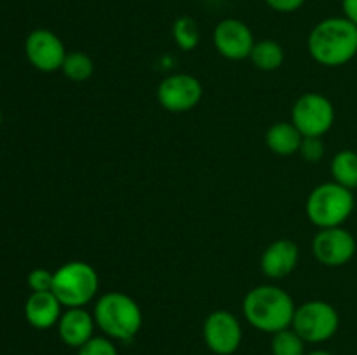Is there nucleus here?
Wrapping results in <instances>:
<instances>
[{"instance_id":"nucleus-1","label":"nucleus","mask_w":357,"mask_h":355,"mask_svg":"<svg viewBox=\"0 0 357 355\" xmlns=\"http://www.w3.org/2000/svg\"><path fill=\"white\" fill-rule=\"evenodd\" d=\"M295 299L288 291L274 284L257 285L243 299V315L251 327L275 334L288 329L295 317Z\"/></svg>"},{"instance_id":"nucleus-2","label":"nucleus","mask_w":357,"mask_h":355,"mask_svg":"<svg viewBox=\"0 0 357 355\" xmlns=\"http://www.w3.org/2000/svg\"><path fill=\"white\" fill-rule=\"evenodd\" d=\"M307 47L319 65L328 68L347 65L357 56V26L344 16L326 17L310 30Z\"/></svg>"},{"instance_id":"nucleus-3","label":"nucleus","mask_w":357,"mask_h":355,"mask_svg":"<svg viewBox=\"0 0 357 355\" xmlns=\"http://www.w3.org/2000/svg\"><path fill=\"white\" fill-rule=\"evenodd\" d=\"M96 327L114 341H131L143 326L138 303L121 291L105 292L96 299L93 310Z\"/></svg>"},{"instance_id":"nucleus-4","label":"nucleus","mask_w":357,"mask_h":355,"mask_svg":"<svg viewBox=\"0 0 357 355\" xmlns=\"http://www.w3.org/2000/svg\"><path fill=\"white\" fill-rule=\"evenodd\" d=\"M354 209V191L335 181L317 184L305 202L307 218L319 230L342 226L351 218Z\"/></svg>"},{"instance_id":"nucleus-5","label":"nucleus","mask_w":357,"mask_h":355,"mask_svg":"<svg viewBox=\"0 0 357 355\" xmlns=\"http://www.w3.org/2000/svg\"><path fill=\"white\" fill-rule=\"evenodd\" d=\"M100 289V277L93 265L86 261H68L54 271L52 294L65 308H86L94 301Z\"/></svg>"},{"instance_id":"nucleus-6","label":"nucleus","mask_w":357,"mask_h":355,"mask_svg":"<svg viewBox=\"0 0 357 355\" xmlns=\"http://www.w3.org/2000/svg\"><path fill=\"white\" fill-rule=\"evenodd\" d=\"M291 327L305 343H324L338 333L340 315L331 303L310 299L296 306Z\"/></svg>"},{"instance_id":"nucleus-7","label":"nucleus","mask_w":357,"mask_h":355,"mask_svg":"<svg viewBox=\"0 0 357 355\" xmlns=\"http://www.w3.org/2000/svg\"><path fill=\"white\" fill-rule=\"evenodd\" d=\"M291 122L302 136L323 138L335 124L333 103L324 94H302L291 108Z\"/></svg>"},{"instance_id":"nucleus-8","label":"nucleus","mask_w":357,"mask_h":355,"mask_svg":"<svg viewBox=\"0 0 357 355\" xmlns=\"http://www.w3.org/2000/svg\"><path fill=\"white\" fill-rule=\"evenodd\" d=\"M202 84L190 73H173L160 80L157 87V101L171 113H187L202 100Z\"/></svg>"},{"instance_id":"nucleus-9","label":"nucleus","mask_w":357,"mask_h":355,"mask_svg":"<svg viewBox=\"0 0 357 355\" xmlns=\"http://www.w3.org/2000/svg\"><path fill=\"white\" fill-rule=\"evenodd\" d=\"M202 338L215 355H232L243 343V326L229 310H215L204 319Z\"/></svg>"},{"instance_id":"nucleus-10","label":"nucleus","mask_w":357,"mask_h":355,"mask_svg":"<svg viewBox=\"0 0 357 355\" xmlns=\"http://www.w3.org/2000/svg\"><path fill=\"white\" fill-rule=\"evenodd\" d=\"M312 254L316 261L330 268L344 267L356 256V237L344 226L321 228L312 239Z\"/></svg>"},{"instance_id":"nucleus-11","label":"nucleus","mask_w":357,"mask_h":355,"mask_svg":"<svg viewBox=\"0 0 357 355\" xmlns=\"http://www.w3.org/2000/svg\"><path fill=\"white\" fill-rule=\"evenodd\" d=\"M255 42L257 40L251 28L237 17L218 21L213 30V45L216 52L230 61H243L250 58Z\"/></svg>"},{"instance_id":"nucleus-12","label":"nucleus","mask_w":357,"mask_h":355,"mask_svg":"<svg viewBox=\"0 0 357 355\" xmlns=\"http://www.w3.org/2000/svg\"><path fill=\"white\" fill-rule=\"evenodd\" d=\"M24 52L30 65L44 73L61 70L63 61L68 54L61 38L54 31L45 28H38L28 35L24 42Z\"/></svg>"},{"instance_id":"nucleus-13","label":"nucleus","mask_w":357,"mask_h":355,"mask_svg":"<svg viewBox=\"0 0 357 355\" xmlns=\"http://www.w3.org/2000/svg\"><path fill=\"white\" fill-rule=\"evenodd\" d=\"M300 261L298 244L289 239H279L268 244L260 258V268L265 277L281 281L295 271Z\"/></svg>"},{"instance_id":"nucleus-14","label":"nucleus","mask_w":357,"mask_h":355,"mask_svg":"<svg viewBox=\"0 0 357 355\" xmlns=\"http://www.w3.org/2000/svg\"><path fill=\"white\" fill-rule=\"evenodd\" d=\"M96 320L86 308H66L58 320L59 340L70 348H80L94 336Z\"/></svg>"},{"instance_id":"nucleus-15","label":"nucleus","mask_w":357,"mask_h":355,"mask_svg":"<svg viewBox=\"0 0 357 355\" xmlns=\"http://www.w3.org/2000/svg\"><path fill=\"white\" fill-rule=\"evenodd\" d=\"M61 308L63 305L52 291L31 292L24 303V317L35 329H51L52 326H58Z\"/></svg>"},{"instance_id":"nucleus-16","label":"nucleus","mask_w":357,"mask_h":355,"mask_svg":"<svg viewBox=\"0 0 357 355\" xmlns=\"http://www.w3.org/2000/svg\"><path fill=\"white\" fill-rule=\"evenodd\" d=\"M302 139V132L295 127L293 122H275L268 127L267 134H265V143H267L268 150L281 157L298 153Z\"/></svg>"},{"instance_id":"nucleus-17","label":"nucleus","mask_w":357,"mask_h":355,"mask_svg":"<svg viewBox=\"0 0 357 355\" xmlns=\"http://www.w3.org/2000/svg\"><path fill=\"white\" fill-rule=\"evenodd\" d=\"M250 59L261 72H275L284 63V49L275 40L264 38V40L255 42Z\"/></svg>"},{"instance_id":"nucleus-18","label":"nucleus","mask_w":357,"mask_h":355,"mask_svg":"<svg viewBox=\"0 0 357 355\" xmlns=\"http://www.w3.org/2000/svg\"><path fill=\"white\" fill-rule=\"evenodd\" d=\"M331 176H333L335 183L342 184V187L349 188V190H356L357 188V152L354 150H340L335 153L333 160H331Z\"/></svg>"},{"instance_id":"nucleus-19","label":"nucleus","mask_w":357,"mask_h":355,"mask_svg":"<svg viewBox=\"0 0 357 355\" xmlns=\"http://www.w3.org/2000/svg\"><path fill=\"white\" fill-rule=\"evenodd\" d=\"M63 75L72 82H86L94 73V61L82 51H72L66 54L61 66Z\"/></svg>"},{"instance_id":"nucleus-20","label":"nucleus","mask_w":357,"mask_h":355,"mask_svg":"<svg viewBox=\"0 0 357 355\" xmlns=\"http://www.w3.org/2000/svg\"><path fill=\"white\" fill-rule=\"evenodd\" d=\"M173 40L181 51H194L201 42V28L190 16H180L173 23Z\"/></svg>"},{"instance_id":"nucleus-21","label":"nucleus","mask_w":357,"mask_h":355,"mask_svg":"<svg viewBox=\"0 0 357 355\" xmlns=\"http://www.w3.org/2000/svg\"><path fill=\"white\" fill-rule=\"evenodd\" d=\"M305 341L293 327L282 329L272 334L271 352L272 355H307Z\"/></svg>"},{"instance_id":"nucleus-22","label":"nucleus","mask_w":357,"mask_h":355,"mask_svg":"<svg viewBox=\"0 0 357 355\" xmlns=\"http://www.w3.org/2000/svg\"><path fill=\"white\" fill-rule=\"evenodd\" d=\"M77 355H119V350L114 340L101 334V336H93L87 343L77 348Z\"/></svg>"},{"instance_id":"nucleus-23","label":"nucleus","mask_w":357,"mask_h":355,"mask_svg":"<svg viewBox=\"0 0 357 355\" xmlns=\"http://www.w3.org/2000/svg\"><path fill=\"white\" fill-rule=\"evenodd\" d=\"M298 153L305 162L316 164L324 157V143L321 138H312V136H303L302 145H300Z\"/></svg>"},{"instance_id":"nucleus-24","label":"nucleus","mask_w":357,"mask_h":355,"mask_svg":"<svg viewBox=\"0 0 357 355\" xmlns=\"http://www.w3.org/2000/svg\"><path fill=\"white\" fill-rule=\"evenodd\" d=\"M52 281H54V271L47 268H35L28 274V287L31 289V292L51 291Z\"/></svg>"},{"instance_id":"nucleus-25","label":"nucleus","mask_w":357,"mask_h":355,"mask_svg":"<svg viewBox=\"0 0 357 355\" xmlns=\"http://www.w3.org/2000/svg\"><path fill=\"white\" fill-rule=\"evenodd\" d=\"M272 10L281 14H289V13H296L298 9H302L303 3L307 0H264Z\"/></svg>"},{"instance_id":"nucleus-26","label":"nucleus","mask_w":357,"mask_h":355,"mask_svg":"<svg viewBox=\"0 0 357 355\" xmlns=\"http://www.w3.org/2000/svg\"><path fill=\"white\" fill-rule=\"evenodd\" d=\"M342 13L357 26V0H342Z\"/></svg>"},{"instance_id":"nucleus-27","label":"nucleus","mask_w":357,"mask_h":355,"mask_svg":"<svg viewBox=\"0 0 357 355\" xmlns=\"http://www.w3.org/2000/svg\"><path fill=\"white\" fill-rule=\"evenodd\" d=\"M307 355H335V354H331V352H328V350H312V352H309Z\"/></svg>"},{"instance_id":"nucleus-28","label":"nucleus","mask_w":357,"mask_h":355,"mask_svg":"<svg viewBox=\"0 0 357 355\" xmlns=\"http://www.w3.org/2000/svg\"><path fill=\"white\" fill-rule=\"evenodd\" d=\"M0 124H2V111H0Z\"/></svg>"}]
</instances>
